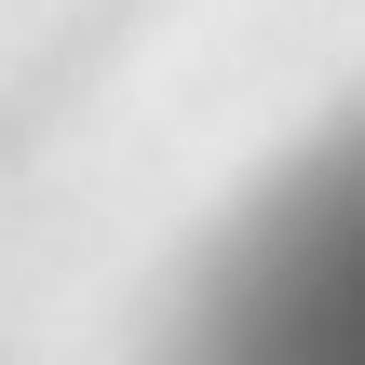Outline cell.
Masks as SVG:
<instances>
[{
  "instance_id": "obj_1",
  "label": "cell",
  "mask_w": 365,
  "mask_h": 365,
  "mask_svg": "<svg viewBox=\"0 0 365 365\" xmlns=\"http://www.w3.org/2000/svg\"><path fill=\"white\" fill-rule=\"evenodd\" d=\"M163 365H365V108L312 122L203 230Z\"/></svg>"
}]
</instances>
